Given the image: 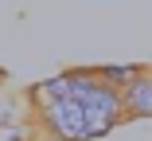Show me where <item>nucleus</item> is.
<instances>
[{"mask_svg": "<svg viewBox=\"0 0 152 141\" xmlns=\"http://www.w3.org/2000/svg\"><path fill=\"white\" fill-rule=\"evenodd\" d=\"M66 78H70V98H78V102L86 106L90 133H94V137H105L121 118H125L121 86L105 82L98 71H90V67H74V71H66Z\"/></svg>", "mask_w": 152, "mask_h": 141, "instance_id": "obj_1", "label": "nucleus"}, {"mask_svg": "<svg viewBox=\"0 0 152 141\" xmlns=\"http://www.w3.org/2000/svg\"><path fill=\"white\" fill-rule=\"evenodd\" d=\"M39 122L55 141H94L90 133V118L86 106L78 98H55V102H39Z\"/></svg>", "mask_w": 152, "mask_h": 141, "instance_id": "obj_2", "label": "nucleus"}, {"mask_svg": "<svg viewBox=\"0 0 152 141\" xmlns=\"http://www.w3.org/2000/svg\"><path fill=\"white\" fill-rule=\"evenodd\" d=\"M121 102H125V118H152V71H140L121 90Z\"/></svg>", "mask_w": 152, "mask_h": 141, "instance_id": "obj_3", "label": "nucleus"}, {"mask_svg": "<svg viewBox=\"0 0 152 141\" xmlns=\"http://www.w3.org/2000/svg\"><path fill=\"white\" fill-rule=\"evenodd\" d=\"M140 71H144V67H133V63H109V67H98V75H102L105 82H113V86H121V90H125Z\"/></svg>", "mask_w": 152, "mask_h": 141, "instance_id": "obj_4", "label": "nucleus"}, {"mask_svg": "<svg viewBox=\"0 0 152 141\" xmlns=\"http://www.w3.org/2000/svg\"><path fill=\"white\" fill-rule=\"evenodd\" d=\"M31 137V125L23 118H0V141H27Z\"/></svg>", "mask_w": 152, "mask_h": 141, "instance_id": "obj_5", "label": "nucleus"}, {"mask_svg": "<svg viewBox=\"0 0 152 141\" xmlns=\"http://www.w3.org/2000/svg\"><path fill=\"white\" fill-rule=\"evenodd\" d=\"M0 78H4V75H0Z\"/></svg>", "mask_w": 152, "mask_h": 141, "instance_id": "obj_6", "label": "nucleus"}]
</instances>
